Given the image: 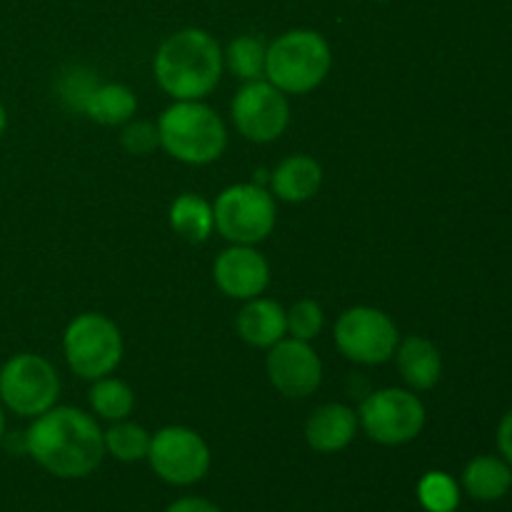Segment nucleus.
<instances>
[{"label":"nucleus","instance_id":"obj_20","mask_svg":"<svg viewBox=\"0 0 512 512\" xmlns=\"http://www.w3.org/2000/svg\"><path fill=\"white\" fill-rule=\"evenodd\" d=\"M170 225L180 238L190 243H203L213 233V205L195 193H185L170 205Z\"/></svg>","mask_w":512,"mask_h":512},{"label":"nucleus","instance_id":"obj_13","mask_svg":"<svg viewBox=\"0 0 512 512\" xmlns=\"http://www.w3.org/2000/svg\"><path fill=\"white\" fill-rule=\"evenodd\" d=\"M213 278L228 298L253 300L268 288L270 268L268 260L250 245H233L218 255L213 265Z\"/></svg>","mask_w":512,"mask_h":512},{"label":"nucleus","instance_id":"obj_2","mask_svg":"<svg viewBox=\"0 0 512 512\" xmlns=\"http://www.w3.org/2000/svg\"><path fill=\"white\" fill-rule=\"evenodd\" d=\"M155 80L175 100H200L218 85L223 50L200 28H185L165 38L155 53Z\"/></svg>","mask_w":512,"mask_h":512},{"label":"nucleus","instance_id":"obj_12","mask_svg":"<svg viewBox=\"0 0 512 512\" xmlns=\"http://www.w3.org/2000/svg\"><path fill=\"white\" fill-rule=\"evenodd\" d=\"M268 375L288 398H308L323 380V363L308 340H280L270 348Z\"/></svg>","mask_w":512,"mask_h":512},{"label":"nucleus","instance_id":"obj_29","mask_svg":"<svg viewBox=\"0 0 512 512\" xmlns=\"http://www.w3.org/2000/svg\"><path fill=\"white\" fill-rule=\"evenodd\" d=\"M498 448L505 455V460L512 465V410L503 418L498 430Z\"/></svg>","mask_w":512,"mask_h":512},{"label":"nucleus","instance_id":"obj_1","mask_svg":"<svg viewBox=\"0 0 512 512\" xmlns=\"http://www.w3.org/2000/svg\"><path fill=\"white\" fill-rule=\"evenodd\" d=\"M25 450L55 478H85L103 460L105 440L83 410L50 408L25 433Z\"/></svg>","mask_w":512,"mask_h":512},{"label":"nucleus","instance_id":"obj_24","mask_svg":"<svg viewBox=\"0 0 512 512\" xmlns=\"http://www.w3.org/2000/svg\"><path fill=\"white\" fill-rule=\"evenodd\" d=\"M418 498L428 512H455L460 503V490L450 475L428 473L420 480Z\"/></svg>","mask_w":512,"mask_h":512},{"label":"nucleus","instance_id":"obj_14","mask_svg":"<svg viewBox=\"0 0 512 512\" xmlns=\"http://www.w3.org/2000/svg\"><path fill=\"white\" fill-rule=\"evenodd\" d=\"M355 430H358V415L348 405L328 403L313 410L305 425V438L318 453H338L353 443Z\"/></svg>","mask_w":512,"mask_h":512},{"label":"nucleus","instance_id":"obj_25","mask_svg":"<svg viewBox=\"0 0 512 512\" xmlns=\"http://www.w3.org/2000/svg\"><path fill=\"white\" fill-rule=\"evenodd\" d=\"M288 318V333H293V338L298 340H313L315 335L323 330L325 315L315 300H300L290 308V313H285Z\"/></svg>","mask_w":512,"mask_h":512},{"label":"nucleus","instance_id":"obj_26","mask_svg":"<svg viewBox=\"0 0 512 512\" xmlns=\"http://www.w3.org/2000/svg\"><path fill=\"white\" fill-rule=\"evenodd\" d=\"M123 145L133 155H148L155 145H160L158 128L150 123H130L123 133Z\"/></svg>","mask_w":512,"mask_h":512},{"label":"nucleus","instance_id":"obj_27","mask_svg":"<svg viewBox=\"0 0 512 512\" xmlns=\"http://www.w3.org/2000/svg\"><path fill=\"white\" fill-rule=\"evenodd\" d=\"M95 80L90 78V73L85 70H73L70 75H65L63 83H60V93H63L65 100L75 105V108L83 110V103L88 100V95L95 90Z\"/></svg>","mask_w":512,"mask_h":512},{"label":"nucleus","instance_id":"obj_8","mask_svg":"<svg viewBox=\"0 0 512 512\" xmlns=\"http://www.w3.org/2000/svg\"><path fill=\"white\" fill-rule=\"evenodd\" d=\"M360 425L380 445H403L418 438L425 425V408L413 393L385 388L370 393L360 405Z\"/></svg>","mask_w":512,"mask_h":512},{"label":"nucleus","instance_id":"obj_21","mask_svg":"<svg viewBox=\"0 0 512 512\" xmlns=\"http://www.w3.org/2000/svg\"><path fill=\"white\" fill-rule=\"evenodd\" d=\"M90 405H93V410L100 418L123 420L135 408V395L130 385H125L123 380L98 378L93 388H90Z\"/></svg>","mask_w":512,"mask_h":512},{"label":"nucleus","instance_id":"obj_19","mask_svg":"<svg viewBox=\"0 0 512 512\" xmlns=\"http://www.w3.org/2000/svg\"><path fill=\"white\" fill-rule=\"evenodd\" d=\"M463 485L475 500H500L512 485V470L508 463L490 455H480V458L470 460L468 468L463 473Z\"/></svg>","mask_w":512,"mask_h":512},{"label":"nucleus","instance_id":"obj_16","mask_svg":"<svg viewBox=\"0 0 512 512\" xmlns=\"http://www.w3.org/2000/svg\"><path fill=\"white\" fill-rule=\"evenodd\" d=\"M320 183H323V168L308 155H290L270 178L273 193L285 203H305L318 193Z\"/></svg>","mask_w":512,"mask_h":512},{"label":"nucleus","instance_id":"obj_10","mask_svg":"<svg viewBox=\"0 0 512 512\" xmlns=\"http://www.w3.org/2000/svg\"><path fill=\"white\" fill-rule=\"evenodd\" d=\"M150 468L170 485H193L210 468V450L195 430L170 425L150 438Z\"/></svg>","mask_w":512,"mask_h":512},{"label":"nucleus","instance_id":"obj_15","mask_svg":"<svg viewBox=\"0 0 512 512\" xmlns=\"http://www.w3.org/2000/svg\"><path fill=\"white\" fill-rule=\"evenodd\" d=\"M238 335L253 348H273L288 333L285 310L275 300L253 298L235 320Z\"/></svg>","mask_w":512,"mask_h":512},{"label":"nucleus","instance_id":"obj_6","mask_svg":"<svg viewBox=\"0 0 512 512\" xmlns=\"http://www.w3.org/2000/svg\"><path fill=\"white\" fill-rule=\"evenodd\" d=\"M215 228L235 245H255L275 228V200L255 183L230 185L213 205Z\"/></svg>","mask_w":512,"mask_h":512},{"label":"nucleus","instance_id":"obj_11","mask_svg":"<svg viewBox=\"0 0 512 512\" xmlns=\"http://www.w3.org/2000/svg\"><path fill=\"white\" fill-rule=\"evenodd\" d=\"M233 120L243 138L270 143L288 128V98L270 80H248L233 100Z\"/></svg>","mask_w":512,"mask_h":512},{"label":"nucleus","instance_id":"obj_22","mask_svg":"<svg viewBox=\"0 0 512 512\" xmlns=\"http://www.w3.org/2000/svg\"><path fill=\"white\" fill-rule=\"evenodd\" d=\"M265 43L255 35H240L225 50V63L233 70L238 78L243 80H260V75L265 73Z\"/></svg>","mask_w":512,"mask_h":512},{"label":"nucleus","instance_id":"obj_18","mask_svg":"<svg viewBox=\"0 0 512 512\" xmlns=\"http://www.w3.org/2000/svg\"><path fill=\"white\" fill-rule=\"evenodd\" d=\"M138 100L128 85L105 83L95 85L93 93L83 103V113L100 125H123L135 115Z\"/></svg>","mask_w":512,"mask_h":512},{"label":"nucleus","instance_id":"obj_9","mask_svg":"<svg viewBox=\"0 0 512 512\" xmlns=\"http://www.w3.org/2000/svg\"><path fill=\"white\" fill-rule=\"evenodd\" d=\"M335 343L345 358L363 365H380L398 348V328L375 308H350L335 323Z\"/></svg>","mask_w":512,"mask_h":512},{"label":"nucleus","instance_id":"obj_32","mask_svg":"<svg viewBox=\"0 0 512 512\" xmlns=\"http://www.w3.org/2000/svg\"><path fill=\"white\" fill-rule=\"evenodd\" d=\"M378 3H385V0H378Z\"/></svg>","mask_w":512,"mask_h":512},{"label":"nucleus","instance_id":"obj_30","mask_svg":"<svg viewBox=\"0 0 512 512\" xmlns=\"http://www.w3.org/2000/svg\"><path fill=\"white\" fill-rule=\"evenodd\" d=\"M5 125H8V115H5V108H3V103H0V135L5 133Z\"/></svg>","mask_w":512,"mask_h":512},{"label":"nucleus","instance_id":"obj_7","mask_svg":"<svg viewBox=\"0 0 512 512\" xmlns=\"http://www.w3.org/2000/svg\"><path fill=\"white\" fill-rule=\"evenodd\" d=\"M60 393V380L53 365L33 353L13 355L0 368V400L5 408L23 418L48 413Z\"/></svg>","mask_w":512,"mask_h":512},{"label":"nucleus","instance_id":"obj_5","mask_svg":"<svg viewBox=\"0 0 512 512\" xmlns=\"http://www.w3.org/2000/svg\"><path fill=\"white\" fill-rule=\"evenodd\" d=\"M70 370L85 380L113 373L123 358V338L118 325L100 313H83L68 325L63 338Z\"/></svg>","mask_w":512,"mask_h":512},{"label":"nucleus","instance_id":"obj_23","mask_svg":"<svg viewBox=\"0 0 512 512\" xmlns=\"http://www.w3.org/2000/svg\"><path fill=\"white\" fill-rule=\"evenodd\" d=\"M105 450L123 463L148 458L150 435L148 430L135 423H115L108 433H103Z\"/></svg>","mask_w":512,"mask_h":512},{"label":"nucleus","instance_id":"obj_4","mask_svg":"<svg viewBox=\"0 0 512 512\" xmlns=\"http://www.w3.org/2000/svg\"><path fill=\"white\" fill-rule=\"evenodd\" d=\"M333 55L328 40L315 30H290L275 38L265 53V75L283 93L303 95L328 75Z\"/></svg>","mask_w":512,"mask_h":512},{"label":"nucleus","instance_id":"obj_31","mask_svg":"<svg viewBox=\"0 0 512 512\" xmlns=\"http://www.w3.org/2000/svg\"><path fill=\"white\" fill-rule=\"evenodd\" d=\"M5 433V415H3V405H0V440H3Z\"/></svg>","mask_w":512,"mask_h":512},{"label":"nucleus","instance_id":"obj_3","mask_svg":"<svg viewBox=\"0 0 512 512\" xmlns=\"http://www.w3.org/2000/svg\"><path fill=\"white\" fill-rule=\"evenodd\" d=\"M158 138L175 160L188 165L213 163L228 143L220 115L198 100H175L160 115Z\"/></svg>","mask_w":512,"mask_h":512},{"label":"nucleus","instance_id":"obj_17","mask_svg":"<svg viewBox=\"0 0 512 512\" xmlns=\"http://www.w3.org/2000/svg\"><path fill=\"white\" fill-rule=\"evenodd\" d=\"M398 370L410 388H433L440 380V370H443L438 348L420 335H410L398 348Z\"/></svg>","mask_w":512,"mask_h":512},{"label":"nucleus","instance_id":"obj_28","mask_svg":"<svg viewBox=\"0 0 512 512\" xmlns=\"http://www.w3.org/2000/svg\"><path fill=\"white\" fill-rule=\"evenodd\" d=\"M165 512H220V508L203 498H180Z\"/></svg>","mask_w":512,"mask_h":512}]
</instances>
